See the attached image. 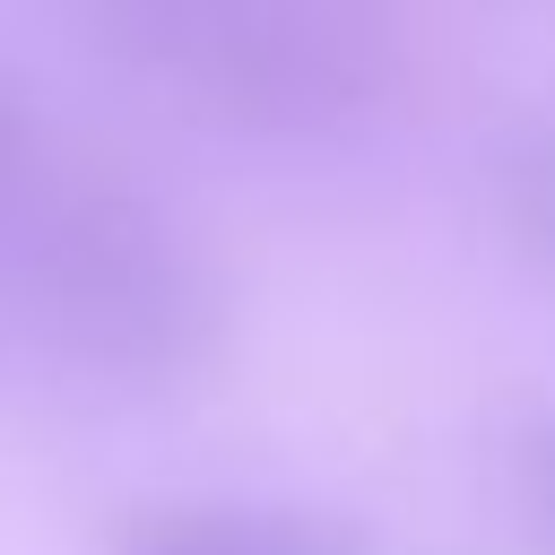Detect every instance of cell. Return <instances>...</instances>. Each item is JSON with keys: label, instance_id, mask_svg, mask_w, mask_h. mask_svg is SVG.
<instances>
[{"label": "cell", "instance_id": "obj_1", "mask_svg": "<svg viewBox=\"0 0 555 555\" xmlns=\"http://www.w3.org/2000/svg\"><path fill=\"white\" fill-rule=\"evenodd\" d=\"M0 312L78 382L165 399L217 373L234 295L217 251L113 156L69 147L26 243L0 269Z\"/></svg>", "mask_w": 555, "mask_h": 555}, {"label": "cell", "instance_id": "obj_2", "mask_svg": "<svg viewBox=\"0 0 555 555\" xmlns=\"http://www.w3.org/2000/svg\"><path fill=\"white\" fill-rule=\"evenodd\" d=\"M104 61L182 113L321 147L390 104V26L364 0H52Z\"/></svg>", "mask_w": 555, "mask_h": 555}, {"label": "cell", "instance_id": "obj_3", "mask_svg": "<svg viewBox=\"0 0 555 555\" xmlns=\"http://www.w3.org/2000/svg\"><path fill=\"white\" fill-rule=\"evenodd\" d=\"M104 555H373L356 512L295 494H156L130 503Z\"/></svg>", "mask_w": 555, "mask_h": 555}, {"label": "cell", "instance_id": "obj_4", "mask_svg": "<svg viewBox=\"0 0 555 555\" xmlns=\"http://www.w3.org/2000/svg\"><path fill=\"white\" fill-rule=\"evenodd\" d=\"M486 199H494V225H503L512 260L538 269V278L555 286V113L520 121V130L494 147V165H486Z\"/></svg>", "mask_w": 555, "mask_h": 555}, {"label": "cell", "instance_id": "obj_5", "mask_svg": "<svg viewBox=\"0 0 555 555\" xmlns=\"http://www.w3.org/2000/svg\"><path fill=\"white\" fill-rule=\"evenodd\" d=\"M69 147H78V139L52 130V113L35 104V87H26L17 69H0V269H9V251L26 243V225H35L43 191L61 182Z\"/></svg>", "mask_w": 555, "mask_h": 555}, {"label": "cell", "instance_id": "obj_6", "mask_svg": "<svg viewBox=\"0 0 555 555\" xmlns=\"http://www.w3.org/2000/svg\"><path fill=\"white\" fill-rule=\"evenodd\" d=\"M512 503H520V520L555 546V416H529V425L512 434Z\"/></svg>", "mask_w": 555, "mask_h": 555}]
</instances>
